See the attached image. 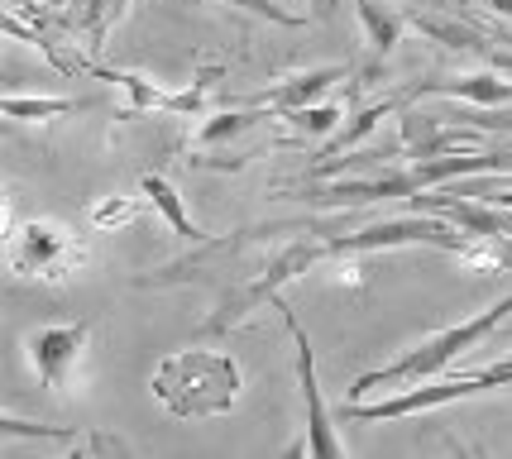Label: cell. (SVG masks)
Instances as JSON below:
<instances>
[{"label": "cell", "mask_w": 512, "mask_h": 459, "mask_svg": "<svg viewBox=\"0 0 512 459\" xmlns=\"http://www.w3.org/2000/svg\"><path fill=\"white\" fill-rule=\"evenodd\" d=\"M149 388L173 416L206 421V416L235 412V402L245 393V373H240V359L225 350H173L168 359H158Z\"/></svg>", "instance_id": "1"}, {"label": "cell", "mask_w": 512, "mask_h": 459, "mask_svg": "<svg viewBox=\"0 0 512 459\" xmlns=\"http://www.w3.org/2000/svg\"><path fill=\"white\" fill-rule=\"evenodd\" d=\"M422 96H450V101H469V106H508L512 101V77L508 72H469V77H431V82H412L402 87V101H422Z\"/></svg>", "instance_id": "9"}, {"label": "cell", "mask_w": 512, "mask_h": 459, "mask_svg": "<svg viewBox=\"0 0 512 459\" xmlns=\"http://www.w3.org/2000/svg\"><path fill=\"white\" fill-rule=\"evenodd\" d=\"M259 120H268L264 106H249V110H225V115H206L197 125V134H192V144L197 149H211V144H221V139H235V134L254 130Z\"/></svg>", "instance_id": "17"}, {"label": "cell", "mask_w": 512, "mask_h": 459, "mask_svg": "<svg viewBox=\"0 0 512 459\" xmlns=\"http://www.w3.org/2000/svg\"><path fill=\"white\" fill-rule=\"evenodd\" d=\"M407 101H402V91H393V96H383V101H374V106H359L340 130L331 134V144L321 149V158H331V153H340V149H355L364 134H374V125H379L383 115H393V110H402Z\"/></svg>", "instance_id": "15"}, {"label": "cell", "mask_w": 512, "mask_h": 459, "mask_svg": "<svg viewBox=\"0 0 512 459\" xmlns=\"http://www.w3.org/2000/svg\"><path fill=\"white\" fill-rule=\"evenodd\" d=\"M125 10H130V0H48L44 20L58 24L67 39H77L91 58V53L106 48L111 29L125 20Z\"/></svg>", "instance_id": "8"}, {"label": "cell", "mask_w": 512, "mask_h": 459, "mask_svg": "<svg viewBox=\"0 0 512 459\" xmlns=\"http://www.w3.org/2000/svg\"><path fill=\"white\" fill-rule=\"evenodd\" d=\"M134 216H139V201L134 197H106L91 206V225H96V230H120V225H130Z\"/></svg>", "instance_id": "18"}, {"label": "cell", "mask_w": 512, "mask_h": 459, "mask_svg": "<svg viewBox=\"0 0 512 459\" xmlns=\"http://www.w3.org/2000/svg\"><path fill=\"white\" fill-rule=\"evenodd\" d=\"M96 321L82 316V321H63V326H39L24 335V350H29V364L39 373V383H44L48 393H67L72 388V373L82 364V354H87V340Z\"/></svg>", "instance_id": "7"}, {"label": "cell", "mask_w": 512, "mask_h": 459, "mask_svg": "<svg viewBox=\"0 0 512 459\" xmlns=\"http://www.w3.org/2000/svg\"><path fill=\"white\" fill-rule=\"evenodd\" d=\"M273 306L283 311V321L292 330V345H297V383H302V407H307V436L297 445V455H316V459H340L345 455V440L335 436V421L326 412V397H321V383H316V350L312 340H307V330L297 321V311H292L283 297H273Z\"/></svg>", "instance_id": "6"}, {"label": "cell", "mask_w": 512, "mask_h": 459, "mask_svg": "<svg viewBox=\"0 0 512 459\" xmlns=\"http://www.w3.org/2000/svg\"><path fill=\"white\" fill-rule=\"evenodd\" d=\"M139 192H144V201L154 206L158 216L168 220V230H173V235H182V240H192V244H206V240H211V235L201 230L197 220L187 216V206H182V192H178V187H173V182H168L163 173H144V177H139Z\"/></svg>", "instance_id": "13"}, {"label": "cell", "mask_w": 512, "mask_h": 459, "mask_svg": "<svg viewBox=\"0 0 512 459\" xmlns=\"http://www.w3.org/2000/svg\"><path fill=\"white\" fill-rule=\"evenodd\" d=\"M503 173L512 168V158H498V153H436V158H412L407 168L398 173H379V177H340L331 187H312V201L316 206H359V201H393V197H417V192H431V187H446L455 177H469V173Z\"/></svg>", "instance_id": "2"}, {"label": "cell", "mask_w": 512, "mask_h": 459, "mask_svg": "<svg viewBox=\"0 0 512 459\" xmlns=\"http://www.w3.org/2000/svg\"><path fill=\"white\" fill-rule=\"evenodd\" d=\"M335 82H350V67H312V72L283 77L278 87L249 96V106H264V110H273V115H288V110H302V106H312V101H321Z\"/></svg>", "instance_id": "10"}, {"label": "cell", "mask_w": 512, "mask_h": 459, "mask_svg": "<svg viewBox=\"0 0 512 459\" xmlns=\"http://www.w3.org/2000/svg\"><path fill=\"white\" fill-rule=\"evenodd\" d=\"M316 10H321V15H335V0H316Z\"/></svg>", "instance_id": "22"}, {"label": "cell", "mask_w": 512, "mask_h": 459, "mask_svg": "<svg viewBox=\"0 0 512 459\" xmlns=\"http://www.w3.org/2000/svg\"><path fill=\"white\" fill-rule=\"evenodd\" d=\"M225 5H240V10L259 15V20H268V24H283V29H297V24H302V15L283 10L278 0H225Z\"/></svg>", "instance_id": "20"}, {"label": "cell", "mask_w": 512, "mask_h": 459, "mask_svg": "<svg viewBox=\"0 0 512 459\" xmlns=\"http://www.w3.org/2000/svg\"><path fill=\"white\" fill-rule=\"evenodd\" d=\"M278 120L288 125L292 144H312V139H326V134L340 130V120H350V110L340 106V101H312V106L288 110V115H278Z\"/></svg>", "instance_id": "14"}, {"label": "cell", "mask_w": 512, "mask_h": 459, "mask_svg": "<svg viewBox=\"0 0 512 459\" xmlns=\"http://www.w3.org/2000/svg\"><path fill=\"white\" fill-rule=\"evenodd\" d=\"M508 316H512V292L503 297V302L484 306L479 316L460 321V326H446V330H436V335H426L417 350H407L402 359H393V364L359 373L355 388H350V397L383 393V388H398V383H422V378H436V373L446 369V364H455L460 354L479 350V345H484V340H489V335H493L498 326H503Z\"/></svg>", "instance_id": "3"}, {"label": "cell", "mask_w": 512, "mask_h": 459, "mask_svg": "<svg viewBox=\"0 0 512 459\" xmlns=\"http://www.w3.org/2000/svg\"><path fill=\"white\" fill-rule=\"evenodd\" d=\"M479 393H512V359H498L489 369L479 373H465V378H422L402 393L383 397V402H359L350 397L345 402V416L350 421H402V416H417V412H436L446 402H465V397H479Z\"/></svg>", "instance_id": "4"}, {"label": "cell", "mask_w": 512, "mask_h": 459, "mask_svg": "<svg viewBox=\"0 0 512 459\" xmlns=\"http://www.w3.org/2000/svg\"><path fill=\"white\" fill-rule=\"evenodd\" d=\"M91 101H77V96H5L0 110L10 115V120H29V125H39V120H53V115H72V110H87Z\"/></svg>", "instance_id": "16"}, {"label": "cell", "mask_w": 512, "mask_h": 459, "mask_svg": "<svg viewBox=\"0 0 512 459\" xmlns=\"http://www.w3.org/2000/svg\"><path fill=\"white\" fill-rule=\"evenodd\" d=\"M355 10H359V24H364V48H369L374 67L388 63V53L402 44V34L412 29V20L402 15L398 5H388V0H355Z\"/></svg>", "instance_id": "11"}, {"label": "cell", "mask_w": 512, "mask_h": 459, "mask_svg": "<svg viewBox=\"0 0 512 459\" xmlns=\"http://www.w3.org/2000/svg\"><path fill=\"white\" fill-rule=\"evenodd\" d=\"M0 436L20 440V436H44V440H77V426H29L15 412H0Z\"/></svg>", "instance_id": "19"}, {"label": "cell", "mask_w": 512, "mask_h": 459, "mask_svg": "<svg viewBox=\"0 0 512 459\" xmlns=\"http://www.w3.org/2000/svg\"><path fill=\"white\" fill-rule=\"evenodd\" d=\"M82 263H87V244L58 220H29V225L10 230V268L20 278L58 283L67 273H77Z\"/></svg>", "instance_id": "5"}, {"label": "cell", "mask_w": 512, "mask_h": 459, "mask_svg": "<svg viewBox=\"0 0 512 459\" xmlns=\"http://www.w3.org/2000/svg\"><path fill=\"white\" fill-rule=\"evenodd\" d=\"M441 115H426V110H407L402 125V158H436V153H455L469 139V130H441L436 125Z\"/></svg>", "instance_id": "12"}, {"label": "cell", "mask_w": 512, "mask_h": 459, "mask_svg": "<svg viewBox=\"0 0 512 459\" xmlns=\"http://www.w3.org/2000/svg\"><path fill=\"white\" fill-rule=\"evenodd\" d=\"M479 5H489V10H498V15H512V0H479Z\"/></svg>", "instance_id": "21"}]
</instances>
